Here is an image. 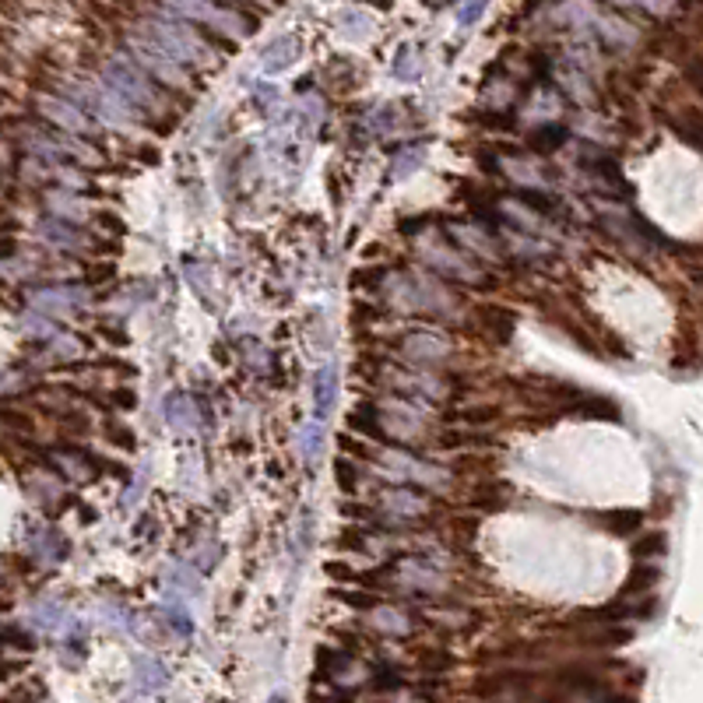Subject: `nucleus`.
Masks as SVG:
<instances>
[{
	"instance_id": "1",
	"label": "nucleus",
	"mask_w": 703,
	"mask_h": 703,
	"mask_svg": "<svg viewBox=\"0 0 703 703\" xmlns=\"http://www.w3.org/2000/svg\"><path fill=\"white\" fill-rule=\"evenodd\" d=\"M334 401H338V370L323 366L314 377V412H317V418H327Z\"/></svg>"
},
{
	"instance_id": "2",
	"label": "nucleus",
	"mask_w": 703,
	"mask_h": 703,
	"mask_svg": "<svg viewBox=\"0 0 703 703\" xmlns=\"http://www.w3.org/2000/svg\"><path fill=\"white\" fill-rule=\"evenodd\" d=\"M106 74H109V81H113V89H117V92H124V96L134 98V102H145V106L152 102L148 85H145V81H141V78H137L127 64H109Z\"/></svg>"
},
{
	"instance_id": "3",
	"label": "nucleus",
	"mask_w": 703,
	"mask_h": 703,
	"mask_svg": "<svg viewBox=\"0 0 703 703\" xmlns=\"http://www.w3.org/2000/svg\"><path fill=\"white\" fill-rule=\"evenodd\" d=\"M479 323H482V331H485L496 345H507V342H511L513 317L507 314V310H500V306H485V310L479 314Z\"/></svg>"
},
{
	"instance_id": "4",
	"label": "nucleus",
	"mask_w": 703,
	"mask_h": 703,
	"mask_svg": "<svg viewBox=\"0 0 703 703\" xmlns=\"http://www.w3.org/2000/svg\"><path fill=\"white\" fill-rule=\"evenodd\" d=\"M658 576H661L658 574V567H651V563L643 567V563H640V567H633V574L626 576V584L619 587V598L626 602V598H633V595H647V591L658 584Z\"/></svg>"
},
{
	"instance_id": "5",
	"label": "nucleus",
	"mask_w": 703,
	"mask_h": 703,
	"mask_svg": "<svg viewBox=\"0 0 703 703\" xmlns=\"http://www.w3.org/2000/svg\"><path fill=\"white\" fill-rule=\"evenodd\" d=\"M598 520L605 524L612 535H633L640 524H643V513L640 511H605V513H598Z\"/></svg>"
},
{
	"instance_id": "6",
	"label": "nucleus",
	"mask_w": 703,
	"mask_h": 703,
	"mask_svg": "<svg viewBox=\"0 0 703 703\" xmlns=\"http://www.w3.org/2000/svg\"><path fill=\"white\" fill-rule=\"evenodd\" d=\"M349 426L352 429H359L362 436L384 440V429H380V422H377V408H373V405H359V408L349 416Z\"/></svg>"
},
{
	"instance_id": "7",
	"label": "nucleus",
	"mask_w": 703,
	"mask_h": 703,
	"mask_svg": "<svg viewBox=\"0 0 703 703\" xmlns=\"http://www.w3.org/2000/svg\"><path fill=\"white\" fill-rule=\"evenodd\" d=\"M137 686H141V693H159L165 686V671H162L159 661H152V658L137 661Z\"/></svg>"
},
{
	"instance_id": "8",
	"label": "nucleus",
	"mask_w": 703,
	"mask_h": 703,
	"mask_svg": "<svg viewBox=\"0 0 703 703\" xmlns=\"http://www.w3.org/2000/svg\"><path fill=\"white\" fill-rule=\"evenodd\" d=\"M165 418L173 422V426H180L183 433L193 426V418H191V405H187V398H173L169 405H165Z\"/></svg>"
},
{
	"instance_id": "9",
	"label": "nucleus",
	"mask_w": 703,
	"mask_h": 703,
	"mask_svg": "<svg viewBox=\"0 0 703 703\" xmlns=\"http://www.w3.org/2000/svg\"><path fill=\"white\" fill-rule=\"evenodd\" d=\"M42 236L53 239V243H64V247H74L81 236H74V229L64 222H42Z\"/></svg>"
},
{
	"instance_id": "10",
	"label": "nucleus",
	"mask_w": 703,
	"mask_h": 703,
	"mask_svg": "<svg viewBox=\"0 0 703 703\" xmlns=\"http://www.w3.org/2000/svg\"><path fill=\"white\" fill-rule=\"evenodd\" d=\"M334 482H338L345 492H355V485H359V472L352 468L345 457H338V461H334Z\"/></svg>"
},
{
	"instance_id": "11",
	"label": "nucleus",
	"mask_w": 703,
	"mask_h": 703,
	"mask_svg": "<svg viewBox=\"0 0 703 703\" xmlns=\"http://www.w3.org/2000/svg\"><path fill=\"white\" fill-rule=\"evenodd\" d=\"M661 552H665V535L661 531H654V535H647V539H640L633 545V556L637 559H643V556H661Z\"/></svg>"
},
{
	"instance_id": "12",
	"label": "nucleus",
	"mask_w": 703,
	"mask_h": 703,
	"mask_svg": "<svg viewBox=\"0 0 703 703\" xmlns=\"http://www.w3.org/2000/svg\"><path fill=\"white\" fill-rule=\"evenodd\" d=\"M584 416H591V418H619V408H615L608 398H587V405H584Z\"/></svg>"
},
{
	"instance_id": "13",
	"label": "nucleus",
	"mask_w": 703,
	"mask_h": 703,
	"mask_svg": "<svg viewBox=\"0 0 703 703\" xmlns=\"http://www.w3.org/2000/svg\"><path fill=\"white\" fill-rule=\"evenodd\" d=\"M563 137H567V130L563 127H545L542 134H535V148H539V152H552L556 145H563Z\"/></svg>"
},
{
	"instance_id": "14",
	"label": "nucleus",
	"mask_w": 703,
	"mask_h": 703,
	"mask_svg": "<svg viewBox=\"0 0 703 703\" xmlns=\"http://www.w3.org/2000/svg\"><path fill=\"white\" fill-rule=\"evenodd\" d=\"M106 436H109V444H117V447H124V450L134 447V436L127 433V426H120V422H109Z\"/></svg>"
},
{
	"instance_id": "15",
	"label": "nucleus",
	"mask_w": 703,
	"mask_h": 703,
	"mask_svg": "<svg viewBox=\"0 0 703 703\" xmlns=\"http://www.w3.org/2000/svg\"><path fill=\"white\" fill-rule=\"evenodd\" d=\"M422 669L444 671V669H450V658L447 654H440V651H426V654H422Z\"/></svg>"
},
{
	"instance_id": "16",
	"label": "nucleus",
	"mask_w": 703,
	"mask_h": 703,
	"mask_svg": "<svg viewBox=\"0 0 703 703\" xmlns=\"http://www.w3.org/2000/svg\"><path fill=\"white\" fill-rule=\"evenodd\" d=\"M686 81L703 96V61H689V64H686Z\"/></svg>"
},
{
	"instance_id": "17",
	"label": "nucleus",
	"mask_w": 703,
	"mask_h": 703,
	"mask_svg": "<svg viewBox=\"0 0 703 703\" xmlns=\"http://www.w3.org/2000/svg\"><path fill=\"white\" fill-rule=\"evenodd\" d=\"M169 623H173V630H176L180 637H187V633H191V619H187V615H183L176 605L169 608Z\"/></svg>"
},
{
	"instance_id": "18",
	"label": "nucleus",
	"mask_w": 703,
	"mask_h": 703,
	"mask_svg": "<svg viewBox=\"0 0 703 703\" xmlns=\"http://www.w3.org/2000/svg\"><path fill=\"white\" fill-rule=\"evenodd\" d=\"M496 416H500L496 408H472V412H468L464 418H468V422H492Z\"/></svg>"
},
{
	"instance_id": "19",
	"label": "nucleus",
	"mask_w": 703,
	"mask_h": 703,
	"mask_svg": "<svg viewBox=\"0 0 703 703\" xmlns=\"http://www.w3.org/2000/svg\"><path fill=\"white\" fill-rule=\"evenodd\" d=\"M271 703H288L286 697H271Z\"/></svg>"
}]
</instances>
